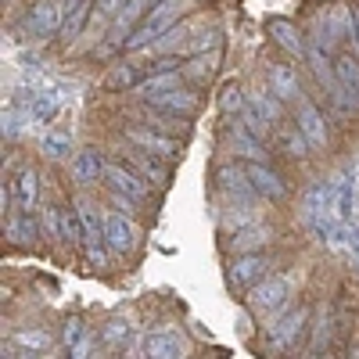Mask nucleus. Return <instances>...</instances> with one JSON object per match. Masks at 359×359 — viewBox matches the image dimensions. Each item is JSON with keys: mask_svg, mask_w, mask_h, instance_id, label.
<instances>
[{"mask_svg": "<svg viewBox=\"0 0 359 359\" xmlns=\"http://www.w3.org/2000/svg\"><path fill=\"white\" fill-rule=\"evenodd\" d=\"M104 180H108V187H111L115 194H123V198H130V201H140V198L147 194L144 180L133 176V172L123 169V165H108V169H104Z\"/></svg>", "mask_w": 359, "mask_h": 359, "instance_id": "8", "label": "nucleus"}, {"mask_svg": "<svg viewBox=\"0 0 359 359\" xmlns=\"http://www.w3.org/2000/svg\"><path fill=\"white\" fill-rule=\"evenodd\" d=\"M86 8H90V0H65V25H62L65 40H76L79 36V29L86 22Z\"/></svg>", "mask_w": 359, "mask_h": 359, "instance_id": "23", "label": "nucleus"}, {"mask_svg": "<svg viewBox=\"0 0 359 359\" xmlns=\"http://www.w3.org/2000/svg\"><path fill=\"white\" fill-rule=\"evenodd\" d=\"M269 94L277 101H298L302 97V86H298V76L291 65H273L269 69Z\"/></svg>", "mask_w": 359, "mask_h": 359, "instance_id": "10", "label": "nucleus"}, {"mask_svg": "<svg viewBox=\"0 0 359 359\" xmlns=\"http://www.w3.org/2000/svg\"><path fill=\"white\" fill-rule=\"evenodd\" d=\"M57 111V94H50V90H36V97L29 101V118H33V123H47V118Z\"/></svg>", "mask_w": 359, "mask_h": 359, "instance_id": "26", "label": "nucleus"}, {"mask_svg": "<svg viewBox=\"0 0 359 359\" xmlns=\"http://www.w3.org/2000/svg\"><path fill=\"white\" fill-rule=\"evenodd\" d=\"M266 29H269V36L277 40V47H284L291 57H306V43H302V33L291 25V22H284V18H269L266 22Z\"/></svg>", "mask_w": 359, "mask_h": 359, "instance_id": "11", "label": "nucleus"}, {"mask_svg": "<svg viewBox=\"0 0 359 359\" xmlns=\"http://www.w3.org/2000/svg\"><path fill=\"white\" fill-rule=\"evenodd\" d=\"M216 180H219V187L230 194V201H248L252 198V180H248V172H241V169H233V165H223L219 172H216Z\"/></svg>", "mask_w": 359, "mask_h": 359, "instance_id": "16", "label": "nucleus"}, {"mask_svg": "<svg viewBox=\"0 0 359 359\" xmlns=\"http://www.w3.org/2000/svg\"><path fill=\"white\" fill-rule=\"evenodd\" d=\"M176 86H180V72L165 69V72H155L151 79H144V83H137V94H140L144 101H155V97L169 94V90H176Z\"/></svg>", "mask_w": 359, "mask_h": 359, "instance_id": "18", "label": "nucleus"}, {"mask_svg": "<svg viewBox=\"0 0 359 359\" xmlns=\"http://www.w3.org/2000/svg\"><path fill=\"white\" fill-rule=\"evenodd\" d=\"M355 255H359V252H355Z\"/></svg>", "mask_w": 359, "mask_h": 359, "instance_id": "41", "label": "nucleus"}, {"mask_svg": "<svg viewBox=\"0 0 359 359\" xmlns=\"http://www.w3.org/2000/svg\"><path fill=\"white\" fill-rule=\"evenodd\" d=\"M309 147H313V144H309V137H306L302 130H291V126H287V130L277 133V151H284V155H291V158H306Z\"/></svg>", "mask_w": 359, "mask_h": 359, "instance_id": "22", "label": "nucleus"}, {"mask_svg": "<svg viewBox=\"0 0 359 359\" xmlns=\"http://www.w3.org/2000/svg\"><path fill=\"white\" fill-rule=\"evenodd\" d=\"M245 172H248V180H252V191L262 194L266 201H280V198L287 194V184H284V180L269 169L266 162H252Z\"/></svg>", "mask_w": 359, "mask_h": 359, "instance_id": "5", "label": "nucleus"}, {"mask_svg": "<svg viewBox=\"0 0 359 359\" xmlns=\"http://www.w3.org/2000/svg\"><path fill=\"white\" fill-rule=\"evenodd\" d=\"M140 355H155V359H176V355H184V338L172 334V331H162V334H147Z\"/></svg>", "mask_w": 359, "mask_h": 359, "instance_id": "13", "label": "nucleus"}, {"mask_svg": "<svg viewBox=\"0 0 359 359\" xmlns=\"http://www.w3.org/2000/svg\"><path fill=\"white\" fill-rule=\"evenodd\" d=\"M126 137H130V140H133L137 147H144V151L158 155V158H172V155H176V140H172V137H162L158 130L130 126V130H126Z\"/></svg>", "mask_w": 359, "mask_h": 359, "instance_id": "7", "label": "nucleus"}, {"mask_svg": "<svg viewBox=\"0 0 359 359\" xmlns=\"http://www.w3.org/2000/svg\"><path fill=\"white\" fill-rule=\"evenodd\" d=\"M298 130H302V133L309 137V144H313V147H323V144H327V126H323V115H320L309 101L298 104Z\"/></svg>", "mask_w": 359, "mask_h": 359, "instance_id": "14", "label": "nucleus"}, {"mask_svg": "<svg viewBox=\"0 0 359 359\" xmlns=\"http://www.w3.org/2000/svg\"><path fill=\"white\" fill-rule=\"evenodd\" d=\"M334 76L345 90H352V94H359V62L352 54H338L334 57Z\"/></svg>", "mask_w": 359, "mask_h": 359, "instance_id": "25", "label": "nucleus"}, {"mask_svg": "<svg viewBox=\"0 0 359 359\" xmlns=\"http://www.w3.org/2000/svg\"><path fill=\"white\" fill-rule=\"evenodd\" d=\"M216 65H219V54L216 50L212 54H198L191 65H184V76L191 83H208V79H212V72H216Z\"/></svg>", "mask_w": 359, "mask_h": 359, "instance_id": "24", "label": "nucleus"}, {"mask_svg": "<svg viewBox=\"0 0 359 359\" xmlns=\"http://www.w3.org/2000/svg\"><path fill=\"white\" fill-rule=\"evenodd\" d=\"M355 43H359V15H355Z\"/></svg>", "mask_w": 359, "mask_h": 359, "instance_id": "40", "label": "nucleus"}, {"mask_svg": "<svg viewBox=\"0 0 359 359\" xmlns=\"http://www.w3.org/2000/svg\"><path fill=\"white\" fill-rule=\"evenodd\" d=\"M18 341H22V345H33V348H47V345H50V338H47V334H29V331H25V334H18Z\"/></svg>", "mask_w": 359, "mask_h": 359, "instance_id": "39", "label": "nucleus"}, {"mask_svg": "<svg viewBox=\"0 0 359 359\" xmlns=\"http://www.w3.org/2000/svg\"><path fill=\"white\" fill-rule=\"evenodd\" d=\"M104 169L108 165H104L97 147H86V151H79L76 162H72V180H76V184H94V180L104 176Z\"/></svg>", "mask_w": 359, "mask_h": 359, "instance_id": "12", "label": "nucleus"}, {"mask_svg": "<svg viewBox=\"0 0 359 359\" xmlns=\"http://www.w3.org/2000/svg\"><path fill=\"white\" fill-rule=\"evenodd\" d=\"M151 104L165 108V111H176V115H194L198 111V97L191 94V90H184V86H176V90H169V94L155 97Z\"/></svg>", "mask_w": 359, "mask_h": 359, "instance_id": "19", "label": "nucleus"}, {"mask_svg": "<svg viewBox=\"0 0 359 359\" xmlns=\"http://www.w3.org/2000/svg\"><path fill=\"white\" fill-rule=\"evenodd\" d=\"M205 47H219V33H201V36L187 40L184 50H205Z\"/></svg>", "mask_w": 359, "mask_h": 359, "instance_id": "35", "label": "nucleus"}, {"mask_svg": "<svg viewBox=\"0 0 359 359\" xmlns=\"http://www.w3.org/2000/svg\"><path fill=\"white\" fill-rule=\"evenodd\" d=\"M111 90H123V86H133L137 83V72L130 69V65H118V69H111L108 72V79H104Z\"/></svg>", "mask_w": 359, "mask_h": 359, "instance_id": "32", "label": "nucleus"}, {"mask_svg": "<svg viewBox=\"0 0 359 359\" xmlns=\"http://www.w3.org/2000/svg\"><path fill=\"white\" fill-rule=\"evenodd\" d=\"M15 201L22 212H33L36 201H40V176L33 169H22L18 180H15Z\"/></svg>", "mask_w": 359, "mask_h": 359, "instance_id": "15", "label": "nucleus"}, {"mask_svg": "<svg viewBox=\"0 0 359 359\" xmlns=\"http://www.w3.org/2000/svg\"><path fill=\"white\" fill-rule=\"evenodd\" d=\"M8 237L11 241H18V245H25V241H33V237H40V226H36V219L33 216H22V219H11L8 223Z\"/></svg>", "mask_w": 359, "mask_h": 359, "instance_id": "30", "label": "nucleus"}, {"mask_svg": "<svg viewBox=\"0 0 359 359\" xmlns=\"http://www.w3.org/2000/svg\"><path fill=\"white\" fill-rule=\"evenodd\" d=\"M262 273H266V259L255 255V252H241V255H237V262L230 266V284H237V287H252Z\"/></svg>", "mask_w": 359, "mask_h": 359, "instance_id": "9", "label": "nucleus"}, {"mask_svg": "<svg viewBox=\"0 0 359 359\" xmlns=\"http://www.w3.org/2000/svg\"><path fill=\"white\" fill-rule=\"evenodd\" d=\"M126 334H130V327H126V320H118V316L104 327V338H108V341H123Z\"/></svg>", "mask_w": 359, "mask_h": 359, "instance_id": "36", "label": "nucleus"}, {"mask_svg": "<svg viewBox=\"0 0 359 359\" xmlns=\"http://www.w3.org/2000/svg\"><path fill=\"white\" fill-rule=\"evenodd\" d=\"M147 4H151V0H130V4H126L123 11L115 15V29H111V47H118V43H123V36H126L130 29L137 25V18L144 15V8H147Z\"/></svg>", "mask_w": 359, "mask_h": 359, "instance_id": "20", "label": "nucleus"}, {"mask_svg": "<svg viewBox=\"0 0 359 359\" xmlns=\"http://www.w3.org/2000/svg\"><path fill=\"white\" fill-rule=\"evenodd\" d=\"M104 245H108L115 255L133 252V248H137V226H133L126 216L108 212V216H104Z\"/></svg>", "mask_w": 359, "mask_h": 359, "instance_id": "4", "label": "nucleus"}, {"mask_svg": "<svg viewBox=\"0 0 359 359\" xmlns=\"http://www.w3.org/2000/svg\"><path fill=\"white\" fill-rule=\"evenodd\" d=\"M130 4V0H97V11L104 15V18H111V15H118V11H123Z\"/></svg>", "mask_w": 359, "mask_h": 359, "instance_id": "37", "label": "nucleus"}, {"mask_svg": "<svg viewBox=\"0 0 359 359\" xmlns=\"http://www.w3.org/2000/svg\"><path fill=\"white\" fill-rule=\"evenodd\" d=\"M219 111H223V115L245 111V97H241V86H237V83H226L223 97H219Z\"/></svg>", "mask_w": 359, "mask_h": 359, "instance_id": "31", "label": "nucleus"}, {"mask_svg": "<svg viewBox=\"0 0 359 359\" xmlns=\"http://www.w3.org/2000/svg\"><path fill=\"white\" fill-rule=\"evenodd\" d=\"M133 162H137V165H140L147 176H155V180H165V176H169V172H165V169H162V165H158L151 155H144V147H137V151H133Z\"/></svg>", "mask_w": 359, "mask_h": 359, "instance_id": "33", "label": "nucleus"}, {"mask_svg": "<svg viewBox=\"0 0 359 359\" xmlns=\"http://www.w3.org/2000/svg\"><path fill=\"white\" fill-rule=\"evenodd\" d=\"M69 147H72V140H69V133H62V130L43 133V140H40V151H43L50 162H62V158L69 155Z\"/></svg>", "mask_w": 359, "mask_h": 359, "instance_id": "27", "label": "nucleus"}, {"mask_svg": "<svg viewBox=\"0 0 359 359\" xmlns=\"http://www.w3.org/2000/svg\"><path fill=\"white\" fill-rule=\"evenodd\" d=\"M334 216H338V223H352V216H355V172H348V176L338 180Z\"/></svg>", "mask_w": 359, "mask_h": 359, "instance_id": "17", "label": "nucleus"}, {"mask_svg": "<svg viewBox=\"0 0 359 359\" xmlns=\"http://www.w3.org/2000/svg\"><path fill=\"white\" fill-rule=\"evenodd\" d=\"M291 287H294L291 277H269V280L255 284L252 294H248L252 313H259V316H273V313H280V309L287 306V298H291Z\"/></svg>", "mask_w": 359, "mask_h": 359, "instance_id": "2", "label": "nucleus"}, {"mask_svg": "<svg viewBox=\"0 0 359 359\" xmlns=\"http://www.w3.org/2000/svg\"><path fill=\"white\" fill-rule=\"evenodd\" d=\"M18 130H22V115H18V111H4V133L15 137Z\"/></svg>", "mask_w": 359, "mask_h": 359, "instance_id": "38", "label": "nucleus"}, {"mask_svg": "<svg viewBox=\"0 0 359 359\" xmlns=\"http://www.w3.org/2000/svg\"><path fill=\"white\" fill-rule=\"evenodd\" d=\"M184 8H187V0H158V4L151 8V15L144 18V25L126 40V50H140L147 43H158L162 33H169L172 22L184 15Z\"/></svg>", "mask_w": 359, "mask_h": 359, "instance_id": "1", "label": "nucleus"}, {"mask_svg": "<svg viewBox=\"0 0 359 359\" xmlns=\"http://www.w3.org/2000/svg\"><path fill=\"white\" fill-rule=\"evenodd\" d=\"M266 226H241L233 233V252L241 255V252H252V248H259V245H266Z\"/></svg>", "mask_w": 359, "mask_h": 359, "instance_id": "28", "label": "nucleus"}, {"mask_svg": "<svg viewBox=\"0 0 359 359\" xmlns=\"http://www.w3.org/2000/svg\"><path fill=\"white\" fill-rule=\"evenodd\" d=\"M43 230L47 237H62V208H43Z\"/></svg>", "mask_w": 359, "mask_h": 359, "instance_id": "34", "label": "nucleus"}, {"mask_svg": "<svg viewBox=\"0 0 359 359\" xmlns=\"http://www.w3.org/2000/svg\"><path fill=\"white\" fill-rule=\"evenodd\" d=\"M62 25H65V0H36V4L29 8V15H25V29L36 40L54 36Z\"/></svg>", "mask_w": 359, "mask_h": 359, "instance_id": "3", "label": "nucleus"}, {"mask_svg": "<svg viewBox=\"0 0 359 359\" xmlns=\"http://www.w3.org/2000/svg\"><path fill=\"white\" fill-rule=\"evenodd\" d=\"M90 341H94V334L86 331L83 320H69L65 323V348H69V355H76V359L90 355Z\"/></svg>", "mask_w": 359, "mask_h": 359, "instance_id": "21", "label": "nucleus"}, {"mask_svg": "<svg viewBox=\"0 0 359 359\" xmlns=\"http://www.w3.org/2000/svg\"><path fill=\"white\" fill-rule=\"evenodd\" d=\"M306 320H309V309L306 306H294V309L280 313L273 323H269V338H273L277 345H294V338L302 334Z\"/></svg>", "mask_w": 359, "mask_h": 359, "instance_id": "6", "label": "nucleus"}, {"mask_svg": "<svg viewBox=\"0 0 359 359\" xmlns=\"http://www.w3.org/2000/svg\"><path fill=\"white\" fill-rule=\"evenodd\" d=\"M62 237L65 241H86L83 212H76V208H62Z\"/></svg>", "mask_w": 359, "mask_h": 359, "instance_id": "29", "label": "nucleus"}]
</instances>
